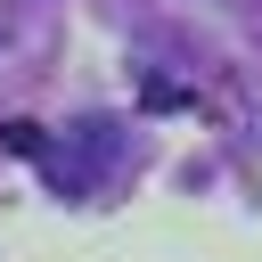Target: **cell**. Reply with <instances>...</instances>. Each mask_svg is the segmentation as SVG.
Here are the masks:
<instances>
[{"instance_id":"6da1fadb","label":"cell","mask_w":262,"mask_h":262,"mask_svg":"<svg viewBox=\"0 0 262 262\" xmlns=\"http://www.w3.org/2000/svg\"><path fill=\"white\" fill-rule=\"evenodd\" d=\"M0 147H8V156H41L49 139H41V123H25V115H8V123H0Z\"/></svg>"}]
</instances>
